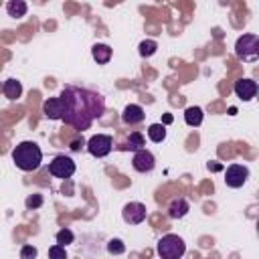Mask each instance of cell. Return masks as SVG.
<instances>
[{
  "mask_svg": "<svg viewBox=\"0 0 259 259\" xmlns=\"http://www.w3.org/2000/svg\"><path fill=\"white\" fill-rule=\"evenodd\" d=\"M235 93L243 101H251L257 95V83L253 79H239L235 81Z\"/></svg>",
  "mask_w": 259,
  "mask_h": 259,
  "instance_id": "11",
  "label": "cell"
},
{
  "mask_svg": "<svg viewBox=\"0 0 259 259\" xmlns=\"http://www.w3.org/2000/svg\"><path fill=\"white\" fill-rule=\"evenodd\" d=\"M144 119H146V113H144L142 105H138V103H130V105L123 107L121 121H123L125 125H138V123H142Z\"/></svg>",
  "mask_w": 259,
  "mask_h": 259,
  "instance_id": "10",
  "label": "cell"
},
{
  "mask_svg": "<svg viewBox=\"0 0 259 259\" xmlns=\"http://www.w3.org/2000/svg\"><path fill=\"white\" fill-rule=\"evenodd\" d=\"M49 259H67L65 247H61V245H53V247L49 249Z\"/></svg>",
  "mask_w": 259,
  "mask_h": 259,
  "instance_id": "24",
  "label": "cell"
},
{
  "mask_svg": "<svg viewBox=\"0 0 259 259\" xmlns=\"http://www.w3.org/2000/svg\"><path fill=\"white\" fill-rule=\"evenodd\" d=\"M121 217L127 225H140L146 219V204L142 202H127L121 210Z\"/></svg>",
  "mask_w": 259,
  "mask_h": 259,
  "instance_id": "9",
  "label": "cell"
},
{
  "mask_svg": "<svg viewBox=\"0 0 259 259\" xmlns=\"http://www.w3.org/2000/svg\"><path fill=\"white\" fill-rule=\"evenodd\" d=\"M235 55L241 61H247V63L257 61V57H259V36L253 34V32H247V34L239 36L237 42H235Z\"/></svg>",
  "mask_w": 259,
  "mask_h": 259,
  "instance_id": "4",
  "label": "cell"
},
{
  "mask_svg": "<svg viewBox=\"0 0 259 259\" xmlns=\"http://www.w3.org/2000/svg\"><path fill=\"white\" fill-rule=\"evenodd\" d=\"M26 10H28V6H26L24 0H10V2L6 4V12H8V16H12V18H22V16L26 14Z\"/></svg>",
  "mask_w": 259,
  "mask_h": 259,
  "instance_id": "16",
  "label": "cell"
},
{
  "mask_svg": "<svg viewBox=\"0 0 259 259\" xmlns=\"http://www.w3.org/2000/svg\"><path fill=\"white\" fill-rule=\"evenodd\" d=\"M83 146H85V142H83V138H81V140H79V138H77V140H71V144H69V148H71L73 152H77V150H81Z\"/></svg>",
  "mask_w": 259,
  "mask_h": 259,
  "instance_id": "26",
  "label": "cell"
},
{
  "mask_svg": "<svg viewBox=\"0 0 259 259\" xmlns=\"http://www.w3.org/2000/svg\"><path fill=\"white\" fill-rule=\"evenodd\" d=\"M156 49H158V42L152 40V38H146V40L140 42V55L142 57H152L156 53Z\"/></svg>",
  "mask_w": 259,
  "mask_h": 259,
  "instance_id": "20",
  "label": "cell"
},
{
  "mask_svg": "<svg viewBox=\"0 0 259 259\" xmlns=\"http://www.w3.org/2000/svg\"><path fill=\"white\" fill-rule=\"evenodd\" d=\"M2 91H4V95L8 97V99H18L20 95H22V85H20V81H16V79H6L4 81V85H2Z\"/></svg>",
  "mask_w": 259,
  "mask_h": 259,
  "instance_id": "15",
  "label": "cell"
},
{
  "mask_svg": "<svg viewBox=\"0 0 259 259\" xmlns=\"http://www.w3.org/2000/svg\"><path fill=\"white\" fill-rule=\"evenodd\" d=\"M59 99L63 101V119L67 125H71L77 132L87 130L93 119L101 117L105 111V99L91 89L67 85Z\"/></svg>",
  "mask_w": 259,
  "mask_h": 259,
  "instance_id": "1",
  "label": "cell"
},
{
  "mask_svg": "<svg viewBox=\"0 0 259 259\" xmlns=\"http://www.w3.org/2000/svg\"><path fill=\"white\" fill-rule=\"evenodd\" d=\"M36 255H38V251L34 245H24L20 249V259H36Z\"/></svg>",
  "mask_w": 259,
  "mask_h": 259,
  "instance_id": "23",
  "label": "cell"
},
{
  "mask_svg": "<svg viewBox=\"0 0 259 259\" xmlns=\"http://www.w3.org/2000/svg\"><path fill=\"white\" fill-rule=\"evenodd\" d=\"M113 148V138L107 136V134H97V136H91L89 142H87V150L91 156L95 158H103L111 152Z\"/></svg>",
  "mask_w": 259,
  "mask_h": 259,
  "instance_id": "5",
  "label": "cell"
},
{
  "mask_svg": "<svg viewBox=\"0 0 259 259\" xmlns=\"http://www.w3.org/2000/svg\"><path fill=\"white\" fill-rule=\"evenodd\" d=\"M42 113L49 119H63V101L59 97H51L42 103Z\"/></svg>",
  "mask_w": 259,
  "mask_h": 259,
  "instance_id": "12",
  "label": "cell"
},
{
  "mask_svg": "<svg viewBox=\"0 0 259 259\" xmlns=\"http://www.w3.org/2000/svg\"><path fill=\"white\" fill-rule=\"evenodd\" d=\"M170 121H172V115H170V113H166V115H164V125H166V123H170Z\"/></svg>",
  "mask_w": 259,
  "mask_h": 259,
  "instance_id": "27",
  "label": "cell"
},
{
  "mask_svg": "<svg viewBox=\"0 0 259 259\" xmlns=\"http://www.w3.org/2000/svg\"><path fill=\"white\" fill-rule=\"evenodd\" d=\"M12 160L14 164L24 170V172H32L40 166L42 162V152L34 142H20L14 150H12Z\"/></svg>",
  "mask_w": 259,
  "mask_h": 259,
  "instance_id": "2",
  "label": "cell"
},
{
  "mask_svg": "<svg viewBox=\"0 0 259 259\" xmlns=\"http://www.w3.org/2000/svg\"><path fill=\"white\" fill-rule=\"evenodd\" d=\"M144 146H146V138L140 132H132L130 138H127V142H125V148L138 152V150H144Z\"/></svg>",
  "mask_w": 259,
  "mask_h": 259,
  "instance_id": "19",
  "label": "cell"
},
{
  "mask_svg": "<svg viewBox=\"0 0 259 259\" xmlns=\"http://www.w3.org/2000/svg\"><path fill=\"white\" fill-rule=\"evenodd\" d=\"M49 172L55 178H71L75 174V162H73V158H69L65 154L55 156L53 162L49 164Z\"/></svg>",
  "mask_w": 259,
  "mask_h": 259,
  "instance_id": "6",
  "label": "cell"
},
{
  "mask_svg": "<svg viewBox=\"0 0 259 259\" xmlns=\"http://www.w3.org/2000/svg\"><path fill=\"white\" fill-rule=\"evenodd\" d=\"M148 138H150L152 142H156V144L164 142V138H166V125H164V123H152V125L148 127Z\"/></svg>",
  "mask_w": 259,
  "mask_h": 259,
  "instance_id": "18",
  "label": "cell"
},
{
  "mask_svg": "<svg viewBox=\"0 0 259 259\" xmlns=\"http://www.w3.org/2000/svg\"><path fill=\"white\" fill-rule=\"evenodd\" d=\"M132 166H134L136 172L146 174V172H152V170H154V166H156V158H154L152 152H148V150L144 148V150H138V152L134 154V158H132Z\"/></svg>",
  "mask_w": 259,
  "mask_h": 259,
  "instance_id": "8",
  "label": "cell"
},
{
  "mask_svg": "<svg viewBox=\"0 0 259 259\" xmlns=\"http://www.w3.org/2000/svg\"><path fill=\"white\" fill-rule=\"evenodd\" d=\"M73 239H75V235H73L71 229H61V231L57 233V245H61V247L73 243Z\"/></svg>",
  "mask_w": 259,
  "mask_h": 259,
  "instance_id": "21",
  "label": "cell"
},
{
  "mask_svg": "<svg viewBox=\"0 0 259 259\" xmlns=\"http://www.w3.org/2000/svg\"><path fill=\"white\" fill-rule=\"evenodd\" d=\"M107 251H109L111 255H121V253L125 251V245H123L121 239H111V241L107 243Z\"/></svg>",
  "mask_w": 259,
  "mask_h": 259,
  "instance_id": "22",
  "label": "cell"
},
{
  "mask_svg": "<svg viewBox=\"0 0 259 259\" xmlns=\"http://www.w3.org/2000/svg\"><path fill=\"white\" fill-rule=\"evenodd\" d=\"M188 210H190L188 200H186V198H182V196L172 198V200H170V204H168V217H170V219H182V217H186V212H188Z\"/></svg>",
  "mask_w": 259,
  "mask_h": 259,
  "instance_id": "13",
  "label": "cell"
},
{
  "mask_svg": "<svg viewBox=\"0 0 259 259\" xmlns=\"http://www.w3.org/2000/svg\"><path fill=\"white\" fill-rule=\"evenodd\" d=\"M249 178V168L243 164H231L225 172V184L229 188H241Z\"/></svg>",
  "mask_w": 259,
  "mask_h": 259,
  "instance_id": "7",
  "label": "cell"
},
{
  "mask_svg": "<svg viewBox=\"0 0 259 259\" xmlns=\"http://www.w3.org/2000/svg\"><path fill=\"white\" fill-rule=\"evenodd\" d=\"M91 55H93V59L97 61V65H105V63H109V59H111V47H109V45H103V42H97V45H93Z\"/></svg>",
  "mask_w": 259,
  "mask_h": 259,
  "instance_id": "14",
  "label": "cell"
},
{
  "mask_svg": "<svg viewBox=\"0 0 259 259\" xmlns=\"http://www.w3.org/2000/svg\"><path fill=\"white\" fill-rule=\"evenodd\" d=\"M156 251H158L160 259H182V255L186 253V243L182 237L168 233L158 241Z\"/></svg>",
  "mask_w": 259,
  "mask_h": 259,
  "instance_id": "3",
  "label": "cell"
},
{
  "mask_svg": "<svg viewBox=\"0 0 259 259\" xmlns=\"http://www.w3.org/2000/svg\"><path fill=\"white\" fill-rule=\"evenodd\" d=\"M24 204H26V208H38L42 204V196L40 194H30Z\"/></svg>",
  "mask_w": 259,
  "mask_h": 259,
  "instance_id": "25",
  "label": "cell"
},
{
  "mask_svg": "<svg viewBox=\"0 0 259 259\" xmlns=\"http://www.w3.org/2000/svg\"><path fill=\"white\" fill-rule=\"evenodd\" d=\"M184 121L190 125V127H198L202 123V109L192 105V107H186L184 111Z\"/></svg>",
  "mask_w": 259,
  "mask_h": 259,
  "instance_id": "17",
  "label": "cell"
}]
</instances>
